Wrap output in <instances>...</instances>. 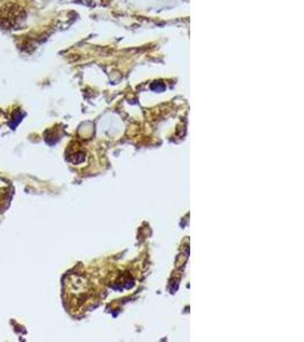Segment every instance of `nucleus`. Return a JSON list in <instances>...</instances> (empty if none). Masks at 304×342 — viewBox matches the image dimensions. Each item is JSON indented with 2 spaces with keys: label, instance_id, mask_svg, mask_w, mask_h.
Returning <instances> with one entry per match:
<instances>
[{
  "label": "nucleus",
  "instance_id": "nucleus-1",
  "mask_svg": "<svg viewBox=\"0 0 304 342\" xmlns=\"http://www.w3.org/2000/svg\"><path fill=\"white\" fill-rule=\"evenodd\" d=\"M23 17L24 13L22 8L16 3H5L0 8V26L5 29H12L19 25Z\"/></svg>",
  "mask_w": 304,
  "mask_h": 342
}]
</instances>
